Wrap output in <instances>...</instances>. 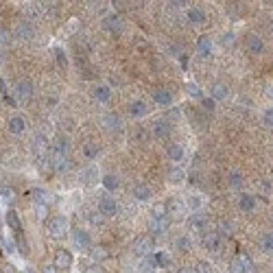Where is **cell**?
I'll use <instances>...</instances> for the list:
<instances>
[{
    "instance_id": "9c48e42d",
    "label": "cell",
    "mask_w": 273,
    "mask_h": 273,
    "mask_svg": "<svg viewBox=\"0 0 273 273\" xmlns=\"http://www.w3.org/2000/svg\"><path fill=\"white\" fill-rule=\"evenodd\" d=\"M249 271H251V260H249L245 253L236 256L229 262V273H249Z\"/></svg>"
},
{
    "instance_id": "4dcf8cb0",
    "label": "cell",
    "mask_w": 273,
    "mask_h": 273,
    "mask_svg": "<svg viewBox=\"0 0 273 273\" xmlns=\"http://www.w3.org/2000/svg\"><path fill=\"white\" fill-rule=\"evenodd\" d=\"M153 260H155V267H158V269H166V267L171 265V256H168L166 251H155Z\"/></svg>"
},
{
    "instance_id": "f35d334b",
    "label": "cell",
    "mask_w": 273,
    "mask_h": 273,
    "mask_svg": "<svg viewBox=\"0 0 273 273\" xmlns=\"http://www.w3.org/2000/svg\"><path fill=\"white\" fill-rule=\"evenodd\" d=\"M90 253H92L94 260H105V258H107V249L105 247H92Z\"/></svg>"
},
{
    "instance_id": "b9f144b4",
    "label": "cell",
    "mask_w": 273,
    "mask_h": 273,
    "mask_svg": "<svg viewBox=\"0 0 273 273\" xmlns=\"http://www.w3.org/2000/svg\"><path fill=\"white\" fill-rule=\"evenodd\" d=\"M201 105H204L205 112H214L216 110V101L212 96H204V98H201Z\"/></svg>"
},
{
    "instance_id": "8d00e7d4",
    "label": "cell",
    "mask_w": 273,
    "mask_h": 273,
    "mask_svg": "<svg viewBox=\"0 0 273 273\" xmlns=\"http://www.w3.org/2000/svg\"><path fill=\"white\" fill-rule=\"evenodd\" d=\"M164 216H168V208L164 204H155L151 210V219H164Z\"/></svg>"
},
{
    "instance_id": "d4e9b609",
    "label": "cell",
    "mask_w": 273,
    "mask_h": 273,
    "mask_svg": "<svg viewBox=\"0 0 273 273\" xmlns=\"http://www.w3.org/2000/svg\"><path fill=\"white\" fill-rule=\"evenodd\" d=\"M50 164H53L55 173H59V175H64V173L70 168L68 155H50Z\"/></svg>"
},
{
    "instance_id": "f5cc1de1",
    "label": "cell",
    "mask_w": 273,
    "mask_h": 273,
    "mask_svg": "<svg viewBox=\"0 0 273 273\" xmlns=\"http://www.w3.org/2000/svg\"><path fill=\"white\" fill-rule=\"evenodd\" d=\"M265 94H267V98H271V101H273V86H269V88H267V90H265Z\"/></svg>"
},
{
    "instance_id": "4fadbf2b",
    "label": "cell",
    "mask_w": 273,
    "mask_h": 273,
    "mask_svg": "<svg viewBox=\"0 0 273 273\" xmlns=\"http://www.w3.org/2000/svg\"><path fill=\"white\" fill-rule=\"evenodd\" d=\"M68 138L66 136H57V138L50 140V155H68Z\"/></svg>"
},
{
    "instance_id": "e575fe53",
    "label": "cell",
    "mask_w": 273,
    "mask_h": 273,
    "mask_svg": "<svg viewBox=\"0 0 273 273\" xmlns=\"http://www.w3.org/2000/svg\"><path fill=\"white\" fill-rule=\"evenodd\" d=\"M186 92L190 94L192 98H197V101H201V98H204V90H201L195 81H186Z\"/></svg>"
},
{
    "instance_id": "ab89813d",
    "label": "cell",
    "mask_w": 273,
    "mask_h": 273,
    "mask_svg": "<svg viewBox=\"0 0 273 273\" xmlns=\"http://www.w3.org/2000/svg\"><path fill=\"white\" fill-rule=\"evenodd\" d=\"M105 120H107V127H110V129H120V127H122V120H120V116H114V114H110Z\"/></svg>"
},
{
    "instance_id": "1f68e13d",
    "label": "cell",
    "mask_w": 273,
    "mask_h": 273,
    "mask_svg": "<svg viewBox=\"0 0 273 273\" xmlns=\"http://www.w3.org/2000/svg\"><path fill=\"white\" fill-rule=\"evenodd\" d=\"M228 180H229V186H232L234 190H241L243 183H245V177H243L241 171H232V173L228 175Z\"/></svg>"
},
{
    "instance_id": "db71d44e",
    "label": "cell",
    "mask_w": 273,
    "mask_h": 273,
    "mask_svg": "<svg viewBox=\"0 0 273 273\" xmlns=\"http://www.w3.org/2000/svg\"><path fill=\"white\" fill-rule=\"evenodd\" d=\"M232 42H234L232 33H225V44H232Z\"/></svg>"
},
{
    "instance_id": "60d3db41",
    "label": "cell",
    "mask_w": 273,
    "mask_h": 273,
    "mask_svg": "<svg viewBox=\"0 0 273 273\" xmlns=\"http://www.w3.org/2000/svg\"><path fill=\"white\" fill-rule=\"evenodd\" d=\"M103 219H105V216H103L101 212H92V214H88V221H90V225H94V228H98V225H103Z\"/></svg>"
},
{
    "instance_id": "9a60e30c",
    "label": "cell",
    "mask_w": 273,
    "mask_h": 273,
    "mask_svg": "<svg viewBox=\"0 0 273 273\" xmlns=\"http://www.w3.org/2000/svg\"><path fill=\"white\" fill-rule=\"evenodd\" d=\"M212 53H214L212 40H210L208 35H201L199 40H197V55H199V57H210Z\"/></svg>"
},
{
    "instance_id": "4316f807",
    "label": "cell",
    "mask_w": 273,
    "mask_h": 273,
    "mask_svg": "<svg viewBox=\"0 0 273 273\" xmlns=\"http://www.w3.org/2000/svg\"><path fill=\"white\" fill-rule=\"evenodd\" d=\"M129 114L134 116V118H144V116L149 114V105H147L144 101H131Z\"/></svg>"
},
{
    "instance_id": "7a4b0ae2",
    "label": "cell",
    "mask_w": 273,
    "mask_h": 273,
    "mask_svg": "<svg viewBox=\"0 0 273 273\" xmlns=\"http://www.w3.org/2000/svg\"><path fill=\"white\" fill-rule=\"evenodd\" d=\"M98 212H101L105 219H114L116 214L120 212V204L114 199V197H110V195H103L101 199H98Z\"/></svg>"
},
{
    "instance_id": "f1b7e54d",
    "label": "cell",
    "mask_w": 273,
    "mask_h": 273,
    "mask_svg": "<svg viewBox=\"0 0 273 273\" xmlns=\"http://www.w3.org/2000/svg\"><path fill=\"white\" fill-rule=\"evenodd\" d=\"M4 221H7V225L11 229H16V232H22V223H20V219H18L16 210H7V214H4Z\"/></svg>"
},
{
    "instance_id": "bcb514c9",
    "label": "cell",
    "mask_w": 273,
    "mask_h": 273,
    "mask_svg": "<svg viewBox=\"0 0 273 273\" xmlns=\"http://www.w3.org/2000/svg\"><path fill=\"white\" fill-rule=\"evenodd\" d=\"M42 273H59V267L57 265H46L44 269H42Z\"/></svg>"
},
{
    "instance_id": "cb8c5ba5",
    "label": "cell",
    "mask_w": 273,
    "mask_h": 273,
    "mask_svg": "<svg viewBox=\"0 0 273 273\" xmlns=\"http://www.w3.org/2000/svg\"><path fill=\"white\" fill-rule=\"evenodd\" d=\"M238 210H241V212H253V210H256V197L249 195V192H243V195L238 197Z\"/></svg>"
},
{
    "instance_id": "e0dca14e",
    "label": "cell",
    "mask_w": 273,
    "mask_h": 273,
    "mask_svg": "<svg viewBox=\"0 0 273 273\" xmlns=\"http://www.w3.org/2000/svg\"><path fill=\"white\" fill-rule=\"evenodd\" d=\"M153 103L159 107H171L173 105V94L166 90V88H158L153 92Z\"/></svg>"
},
{
    "instance_id": "603a6c76",
    "label": "cell",
    "mask_w": 273,
    "mask_h": 273,
    "mask_svg": "<svg viewBox=\"0 0 273 273\" xmlns=\"http://www.w3.org/2000/svg\"><path fill=\"white\" fill-rule=\"evenodd\" d=\"M228 94H229V88L225 86V83L214 81L212 86H210V96H212L216 103H219V101H225V98H228Z\"/></svg>"
},
{
    "instance_id": "8fae6325",
    "label": "cell",
    "mask_w": 273,
    "mask_h": 273,
    "mask_svg": "<svg viewBox=\"0 0 273 273\" xmlns=\"http://www.w3.org/2000/svg\"><path fill=\"white\" fill-rule=\"evenodd\" d=\"M186 20H188V24H192V26L205 24V11H204V9H199V7L186 9Z\"/></svg>"
},
{
    "instance_id": "d6986e66",
    "label": "cell",
    "mask_w": 273,
    "mask_h": 273,
    "mask_svg": "<svg viewBox=\"0 0 273 273\" xmlns=\"http://www.w3.org/2000/svg\"><path fill=\"white\" fill-rule=\"evenodd\" d=\"M131 195H134L136 201H149L153 197V188L149 186V183H136Z\"/></svg>"
},
{
    "instance_id": "2e32d148",
    "label": "cell",
    "mask_w": 273,
    "mask_h": 273,
    "mask_svg": "<svg viewBox=\"0 0 273 273\" xmlns=\"http://www.w3.org/2000/svg\"><path fill=\"white\" fill-rule=\"evenodd\" d=\"M92 96H94V101H98V103H110L112 88L105 86V83H96V86L92 88Z\"/></svg>"
},
{
    "instance_id": "484cf974",
    "label": "cell",
    "mask_w": 273,
    "mask_h": 273,
    "mask_svg": "<svg viewBox=\"0 0 273 273\" xmlns=\"http://www.w3.org/2000/svg\"><path fill=\"white\" fill-rule=\"evenodd\" d=\"M101 183H103V188H105L107 192H116L120 188V180L114 175V173H105V175L101 177Z\"/></svg>"
},
{
    "instance_id": "277c9868",
    "label": "cell",
    "mask_w": 273,
    "mask_h": 273,
    "mask_svg": "<svg viewBox=\"0 0 273 273\" xmlns=\"http://www.w3.org/2000/svg\"><path fill=\"white\" fill-rule=\"evenodd\" d=\"M153 234H144V236H138L134 243V253L136 256H149V253H153Z\"/></svg>"
},
{
    "instance_id": "44dd1931",
    "label": "cell",
    "mask_w": 273,
    "mask_h": 273,
    "mask_svg": "<svg viewBox=\"0 0 273 273\" xmlns=\"http://www.w3.org/2000/svg\"><path fill=\"white\" fill-rule=\"evenodd\" d=\"M166 158L171 159L173 164H180L183 158H186V149L182 147V144H177V142H173V144H168L166 147Z\"/></svg>"
},
{
    "instance_id": "7bdbcfd3",
    "label": "cell",
    "mask_w": 273,
    "mask_h": 273,
    "mask_svg": "<svg viewBox=\"0 0 273 273\" xmlns=\"http://www.w3.org/2000/svg\"><path fill=\"white\" fill-rule=\"evenodd\" d=\"M175 245H177V249H180V251H188V249H190V238H188V236H180L175 241Z\"/></svg>"
},
{
    "instance_id": "836d02e7",
    "label": "cell",
    "mask_w": 273,
    "mask_h": 273,
    "mask_svg": "<svg viewBox=\"0 0 273 273\" xmlns=\"http://www.w3.org/2000/svg\"><path fill=\"white\" fill-rule=\"evenodd\" d=\"M183 205H186V210H201V205H204V199L201 197H197V195H190V197H186V201H183Z\"/></svg>"
},
{
    "instance_id": "74e56055",
    "label": "cell",
    "mask_w": 273,
    "mask_h": 273,
    "mask_svg": "<svg viewBox=\"0 0 273 273\" xmlns=\"http://www.w3.org/2000/svg\"><path fill=\"white\" fill-rule=\"evenodd\" d=\"M262 125H265L267 129H273V105L262 112Z\"/></svg>"
},
{
    "instance_id": "816d5d0a",
    "label": "cell",
    "mask_w": 273,
    "mask_h": 273,
    "mask_svg": "<svg viewBox=\"0 0 273 273\" xmlns=\"http://www.w3.org/2000/svg\"><path fill=\"white\" fill-rule=\"evenodd\" d=\"M177 273H197V271L190 269V267H182V269H177Z\"/></svg>"
},
{
    "instance_id": "8992f818",
    "label": "cell",
    "mask_w": 273,
    "mask_h": 273,
    "mask_svg": "<svg viewBox=\"0 0 273 273\" xmlns=\"http://www.w3.org/2000/svg\"><path fill=\"white\" fill-rule=\"evenodd\" d=\"M151 136L155 140H166L171 136V122L164 120V118H158L151 122Z\"/></svg>"
},
{
    "instance_id": "c3c4849f",
    "label": "cell",
    "mask_w": 273,
    "mask_h": 273,
    "mask_svg": "<svg viewBox=\"0 0 273 273\" xmlns=\"http://www.w3.org/2000/svg\"><path fill=\"white\" fill-rule=\"evenodd\" d=\"M83 273H103V269H101L98 265H90V267H88V269L83 271Z\"/></svg>"
},
{
    "instance_id": "f546056e",
    "label": "cell",
    "mask_w": 273,
    "mask_h": 273,
    "mask_svg": "<svg viewBox=\"0 0 273 273\" xmlns=\"http://www.w3.org/2000/svg\"><path fill=\"white\" fill-rule=\"evenodd\" d=\"M31 192H33V199H35L37 204H44V205H48L50 201H53V197H50L48 192L44 190V188H33Z\"/></svg>"
},
{
    "instance_id": "5bb4252c",
    "label": "cell",
    "mask_w": 273,
    "mask_h": 273,
    "mask_svg": "<svg viewBox=\"0 0 273 273\" xmlns=\"http://www.w3.org/2000/svg\"><path fill=\"white\" fill-rule=\"evenodd\" d=\"M103 26H105L110 33H114V35H120L122 33V22L116 13H107V16L103 18Z\"/></svg>"
},
{
    "instance_id": "ac0fdd59",
    "label": "cell",
    "mask_w": 273,
    "mask_h": 273,
    "mask_svg": "<svg viewBox=\"0 0 273 273\" xmlns=\"http://www.w3.org/2000/svg\"><path fill=\"white\" fill-rule=\"evenodd\" d=\"M16 94H18V98H20V101H31V98H33V81H29V79L18 81Z\"/></svg>"
},
{
    "instance_id": "681fc988",
    "label": "cell",
    "mask_w": 273,
    "mask_h": 273,
    "mask_svg": "<svg viewBox=\"0 0 273 273\" xmlns=\"http://www.w3.org/2000/svg\"><path fill=\"white\" fill-rule=\"evenodd\" d=\"M86 2H88V7L90 9H98L103 4V0H86Z\"/></svg>"
},
{
    "instance_id": "7c38bea8",
    "label": "cell",
    "mask_w": 273,
    "mask_h": 273,
    "mask_svg": "<svg viewBox=\"0 0 273 273\" xmlns=\"http://www.w3.org/2000/svg\"><path fill=\"white\" fill-rule=\"evenodd\" d=\"M201 245H204V249H208V251H216L221 245V234L219 232H204L201 234Z\"/></svg>"
},
{
    "instance_id": "6da1fadb",
    "label": "cell",
    "mask_w": 273,
    "mask_h": 273,
    "mask_svg": "<svg viewBox=\"0 0 273 273\" xmlns=\"http://www.w3.org/2000/svg\"><path fill=\"white\" fill-rule=\"evenodd\" d=\"M48 234L55 238V241H61V238H66L68 236V219L66 216H61V214H57V216H53V219L48 221Z\"/></svg>"
},
{
    "instance_id": "ffe728a7",
    "label": "cell",
    "mask_w": 273,
    "mask_h": 273,
    "mask_svg": "<svg viewBox=\"0 0 273 273\" xmlns=\"http://www.w3.org/2000/svg\"><path fill=\"white\" fill-rule=\"evenodd\" d=\"M53 262L59 267V269H70V267H72V262H74V258H72V253H70L68 249H57Z\"/></svg>"
},
{
    "instance_id": "3957f363",
    "label": "cell",
    "mask_w": 273,
    "mask_h": 273,
    "mask_svg": "<svg viewBox=\"0 0 273 273\" xmlns=\"http://www.w3.org/2000/svg\"><path fill=\"white\" fill-rule=\"evenodd\" d=\"M265 48H267V44L262 40V35H258V33H247L245 35V50L249 55H262Z\"/></svg>"
},
{
    "instance_id": "f6af8a7d",
    "label": "cell",
    "mask_w": 273,
    "mask_h": 273,
    "mask_svg": "<svg viewBox=\"0 0 273 273\" xmlns=\"http://www.w3.org/2000/svg\"><path fill=\"white\" fill-rule=\"evenodd\" d=\"M219 228H221V229H219V234H223V236H228V234L232 232V228H229V223H221Z\"/></svg>"
},
{
    "instance_id": "ba28073f",
    "label": "cell",
    "mask_w": 273,
    "mask_h": 273,
    "mask_svg": "<svg viewBox=\"0 0 273 273\" xmlns=\"http://www.w3.org/2000/svg\"><path fill=\"white\" fill-rule=\"evenodd\" d=\"M7 129L11 131L13 136H22V134L26 131V118H24V116H20V114L9 116V120H7Z\"/></svg>"
},
{
    "instance_id": "7dc6e473",
    "label": "cell",
    "mask_w": 273,
    "mask_h": 273,
    "mask_svg": "<svg viewBox=\"0 0 273 273\" xmlns=\"http://www.w3.org/2000/svg\"><path fill=\"white\" fill-rule=\"evenodd\" d=\"M171 182H182V171H180V168H175V171H173L171 173Z\"/></svg>"
},
{
    "instance_id": "52a82bcc",
    "label": "cell",
    "mask_w": 273,
    "mask_h": 273,
    "mask_svg": "<svg viewBox=\"0 0 273 273\" xmlns=\"http://www.w3.org/2000/svg\"><path fill=\"white\" fill-rule=\"evenodd\" d=\"M33 151H35L37 159H46V158L50 159V142L42 134H37L35 140H33Z\"/></svg>"
},
{
    "instance_id": "ee69618b",
    "label": "cell",
    "mask_w": 273,
    "mask_h": 273,
    "mask_svg": "<svg viewBox=\"0 0 273 273\" xmlns=\"http://www.w3.org/2000/svg\"><path fill=\"white\" fill-rule=\"evenodd\" d=\"M195 271H197V273H212V269H210V265H208V262H199Z\"/></svg>"
},
{
    "instance_id": "d6a6232c",
    "label": "cell",
    "mask_w": 273,
    "mask_h": 273,
    "mask_svg": "<svg viewBox=\"0 0 273 273\" xmlns=\"http://www.w3.org/2000/svg\"><path fill=\"white\" fill-rule=\"evenodd\" d=\"M260 249L265 253H273V232H265L260 236Z\"/></svg>"
},
{
    "instance_id": "5b68a950",
    "label": "cell",
    "mask_w": 273,
    "mask_h": 273,
    "mask_svg": "<svg viewBox=\"0 0 273 273\" xmlns=\"http://www.w3.org/2000/svg\"><path fill=\"white\" fill-rule=\"evenodd\" d=\"M72 243L77 245V249H81V251H90L92 245H94L92 234L88 232V229H81V228L72 232Z\"/></svg>"
},
{
    "instance_id": "d590c367",
    "label": "cell",
    "mask_w": 273,
    "mask_h": 273,
    "mask_svg": "<svg viewBox=\"0 0 273 273\" xmlns=\"http://www.w3.org/2000/svg\"><path fill=\"white\" fill-rule=\"evenodd\" d=\"M55 61H57V66H59L61 70L68 68V55H66V50L61 48V46H57V48H55Z\"/></svg>"
},
{
    "instance_id": "11a10c76",
    "label": "cell",
    "mask_w": 273,
    "mask_h": 273,
    "mask_svg": "<svg viewBox=\"0 0 273 273\" xmlns=\"http://www.w3.org/2000/svg\"><path fill=\"white\" fill-rule=\"evenodd\" d=\"M265 2H267V4H273V0H265Z\"/></svg>"
},
{
    "instance_id": "30bf717a",
    "label": "cell",
    "mask_w": 273,
    "mask_h": 273,
    "mask_svg": "<svg viewBox=\"0 0 273 273\" xmlns=\"http://www.w3.org/2000/svg\"><path fill=\"white\" fill-rule=\"evenodd\" d=\"M186 225H188V229H190V232H201V234H204V229L208 228V216L197 212V214H192L190 219H188Z\"/></svg>"
},
{
    "instance_id": "83f0119b",
    "label": "cell",
    "mask_w": 273,
    "mask_h": 273,
    "mask_svg": "<svg viewBox=\"0 0 273 273\" xmlns=\"http://www.w3.org/2000/svg\"><path fill=\"white\" fill-rule=\"evenodd\" d=\"M81 153H83V158L92 162V159L98 158V144H96V142H90V140H88V142H83Z\"/></svg>"
},
{
    "instance_id": "f907efd6",
    "label": "cell",
    "mask_w": 273,
    "mask_h": 273,
    "mask_svg": "<svg viewBox=\"0 0 273 273\" xmlns=\"http://www.w3.org/2000/svg\"><path fill=\"white\" fill-rule=\"evenodd\" d=\"M173 4H175V7H186L188 4V0H171Z\"/></svg>"
},
{
    "instance_id": "7402d4cb",
    "label": "cell",
    "mask_w": 273,
    "mask_h": 273,
    "mask_svg": "<svg viewBox=\"0 0 273 273\" xmlns=\"http://www.w3.org/2000/svg\"><path fill=\"white\" fill-rule=\"evenodd\" d=\"M168 225H171V219H168V216H164V219H151V223H149V232H151L153 236H162V234L168 229Z\"/></svg>"
}]
</instances>
